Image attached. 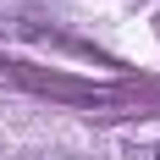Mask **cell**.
<instances>
[{
    "mask_svg": "<svg viewBox=\"0 0 160 160\" xmlns=\"http://www.w3.org/2000/svg\"><path fill=\"white\" fill-rule=\"evenodd\" d=\"M155 160H160V149H155Z\"/></svg>",
    "mask_w": 160,
    "mask_h": 160,
    "instance_id": "6da1fadb",
    "label": "cell"
}]
</instances>
